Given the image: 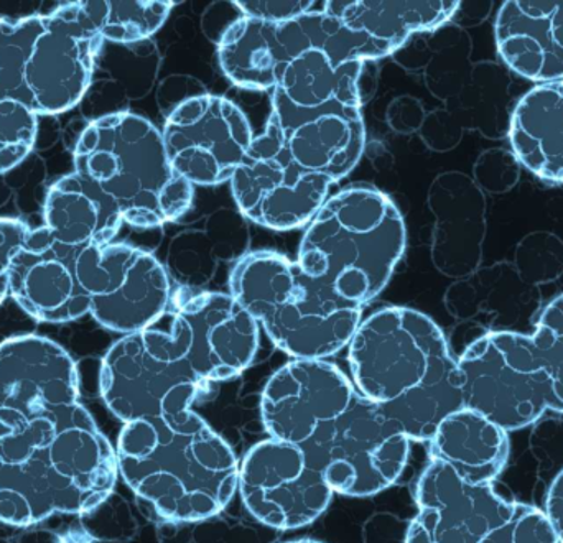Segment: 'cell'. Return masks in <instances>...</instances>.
Segmentation results:
<instances>
[{
	"label": "cell",
	"instance_id": "1",
	"mask_svg": "<svg viewBox=\"0 0 563 543\" xmlns=\"http://www.w3.org/2000/svg\"><path fill=\"white\" fill-rule=\"evenodd\" d=\"M118 455L79 403L0 435V522L29 528L55 514L81 516L108 501Z\"/></svg>",
	"mask_w": 563,
	"mask_h": 543
},
{
	"label": "cell",
	"instance_id": "2",
	"mask_svg": "<svg viewBox=\"0 0 563 543\" xmlns=\"http://www.w3.org/2000/svg\"><path fill=\"white\" fill-rule=\"evenodd\" d=\"M351 380L410 442H430L462 409V376L439 324L407 307H387L361 321L347 344Z\"/></svg>",
	"mask_w": 563,
	"mask_h": 543
},
{
	"label": "cell",
	"instance_id": "3",
	"mask_svg": "<svg viewBox=\"0 0 563 543\" xmlns=\"http://www.w3.org/2000/svg\"><path fill=\"white\" fill-rule=\"evenodd\" d=\"M115 455L129 489L174 524L214 518L238 492L233 448L191 409L125 423Z\"/></svg>",
	"mask_w": 563,
	"mask_h": 543
},
{
	"label": "cell",
	"instance_id": "4",
	"mask_svg": "<svg viewBox=\"0 0 563 543\" xmlns=\"http://www.w3.org/2000/svg\"><path fill=\"white\" fill-rule=\"evenodd\" d=\"M73 164L75 174L95 185L132 228L177 221L194 201V185L172 167L162 132L132 112L92 119L79 134Z\"/></svg>",
	"mask_w": 563,
	"mask_h": 543
},
{
	"label": "cell",
	"instance_id": "5",
	"mask_svg": "<svg viewBox=\"0 0 563 543\" xmlns=\"http://www.w3.org/2000/svg\"><path fill=\"white\" fill-rule=\"evenodd\" d=\"M406 244V223L394 201L374 188L353 187L328 198L314 214L297 264L364 307L389 284Z\"/></svg>",
	"mask_w": 563,
	"mask_h": 543
},
{
	"label": "cell",
	"instance_id": "6",
	"mask_svg": "<svg viewBox=\"0 0 563 543\" xmlns=\"http://www.w3.org/2000/svg\"><path fill=\"white\" fill-rule=\"evenodd\" d=\"M230 293L253 314L269 340L294 359H328L350 344L363 307L311 278L282 254H244Z\"/></svg>",
	"mask_w": 563,
	"mask_h": 543
},
{
	"label": "cell",
	"instance_id": "7",
	"mask_svg": "<svg viewBox=\"0 0 563 543\" xmlns=\"http://www.w3.org/2000/svg\"><path fill=\"white\" fill-rule=\"evenodd\" d=\"M463 407L505 432L534 425L554 410L551 376L531 334L488 331L459 357Z\"/></svg>",
	"mask_w": 563,
	"mask_h": 543
},
{
	"label": "cell",
	"instance_id": "8",
	"mask_svg": "<svg viewBox=\"0 0 563 543\" xmlns=\"http://www.w3.org/2000/svg\"><path fill=\"white\" fill-rule=\"evenodd\" d=\"M201 386L180 340L155 328L115 341L99 373L102 400L124 425L191 409Z\"/></svg>",
	"mask_w": 563,
	"mask_h": 543
},
{
	"label": "cell",
	"instance_id": "9",
	"mask_svg": "<svg viewBox=\"0 0 563 543\" xmlns=\"http://www.w3.org/2000/svg\"><path fill=\"white\" fill-rule=\"evenodd\" d=\"M298 446L333 492L350 498L386 491L402 475L410 453L400 426L360 392L341 415Z\"/></svg>",
	"mask_w": 563,
	"mask_h": 543
},
{
	"label": "cell",
	"instance_id": "10",
	"mask_svg": "<svg viewBox=\"0 0 563 543\" xmlns=\"http://www.w3.org/2000/svg\"><path fill=\"white\" fill-rule=\"evenodd\" d=\"M76 272L89 300V314L122 336L152 328L172 301L165 267L131 244L86 247L76 261Z\"/></svg>",
	"mask_w": 563,
	"mask_h": 543
},
{
	"label": "cell",
	"instance_id": "11",
	"mask_svg": "<svg viewBox=\"0 0 563 543\" xmlns=\"http://www.w3.org/2000/svg\"><path fill=\"white\" fill-rule=\"evenodd\" d=\"M104 40L85 2H68L43 15L23 75L26 106L55 115L78 106L91 88Z\"/></svg>",
	"mask_w": 563,
	"mask_h": 543
},
{
	"label": "cell",
	"instance_id": "12",
	"mask_svg": "<svg viewBox=\"0 0 563 543\" xmlns=\"http://www.w3.org/2000/svg\"><path fill=\"white\" fill-rule=\"evenodd\" d=\"M162 138L181 178L194 187H214L231 180L254 134L240 106L223 96L197 95L172 109Z\"/></svg>",
	"mask_w": 563,
	"mask_h": 543
},
{
	"label": "cell",
	"instance_id": "13",
	"mask_svg": "<svg viewBox=\"0 0 563 543\" xmlns=\"http://www.w3.org/2000/svg\"><path fill=\"white\" fill-rule=\"evenodd\" d=\"M238 492L250 514L276 531H295L317 521L333 498L324 476L294 443L267 439L240 463Z\"/></svg>",
	"mask_w": 563,
	"mask_h": 543
},
{
	"label": "cell",
	"instance_id": "14",
	"mask_svg": "<svg viewBox=\"0 0 563 543\" xmlns=\"http://www.w3.org/2000/svg\"><path fill=\"white\" fill-rule=\"evenodd\" d=\"M230 184L241 213L273 231L308 226L331 187L327 178L298 167L269 131L254 137Z\"/></svg>",
	"mask_w": 563,
	"mask_h": 543
},
{
	"label": "cell",
	"instance_id": "15",
	"mask_svg": "<svg viewBox=\"0 0 563 543\" xmlns=\"http://www.w3.org/2000/svg\"><path fill=\"white\" fill-rule=\"evenodd\" d=\"M260 328L231 293L181 291L168 331L184 344L191 369L207 384L233 379L254 363Z\"/></svg>",
	"mask_w": 563,
	"mask_h": 543
},
{
	"label": "cell",
	"instance_id": "16",
	"mask_svg": "<svg viewBox=\"0 0 563 543\" xmlns=\"http://www.w3.org/2000/svg\"><path fill=\"white\" fill-rule=\"evenodd\" d=\"M76 406L78 369L58 343L38 334L0 343V426L15 430Z\"/></svg>",
	"mask_w": 563,
	"mask_h": 543
},
{
	"label": "cell",
	"instance_id": "17",
	"mask_svg": "<svg viewBox=\"0 0 563 543\" xmlns=\"http://www.w3.org/2000/svg\"><path fill=\"white\" fill-rule=\"evenodd\" d=\"M417 516L406 543H485L511 514L508 501L493 485L463 479L445 463L430 459L416 488Z\"/></svg>",
	"mask_w": 563,
	"mask_h": 543
},
{
	"label": "cell",
	"instance_id": "18",
	"mask_svg": "<svg viewBox=\"0 0 563 543\" xmlns=\"http://www.w3.org/2000/svg\"><path fill=\"white\" fill-rule=\"evenodd\" d=\"M353 380L327 359H294L273 374L261 397L269 439L301 445L356 397Z\"/></svg>",
	"mask_w": 563,
	"mask_h": 543
},
{
	"label": "cell",
	"instance_id": "19",
	"mask_svg": "<svg viewBox=\"0 0 563 543\" xmlns=\"http://www.w3.org/2000/svg\"><path fill=\"white\" fill-rule=\"evenodd\" d=\"M266 131L298 167L327 178L331 185L353 171L366 145V129L357 106L297 108L276 89Z\"/></svg>",
	"mask_w": 563,
	"mask_h": 543
},
{
	"label": "cell",
	"instance_id": "20",
	"mask_svg": "<svg viewBox=\"0 0 563 543\" xmlns=\"http://www.w3.org/2000/svg\"><path fill=\"white\" fill-rule=\"evenodd\" d=\"M82 250L66 246L45 226L30 231L9 267V295L29 317L68 323L89 313L76 261Z\"/></svg>",
	"mask_w": 563,
	"mask_h": 543
},
{
	"label": "cell",
	"instance_id": "21",
	"mask_svg": "<svg viewBox=\"0 0 563 543\" xmlns=\"http://www.w3.org/2000/svg\"><path fill=\"white\" fill-rule=\"evenodd\" d=\"M427 204L435 218L432 253L439 270L455 278L475 274L488 233L486 195L470 175L445 171L430 185Z\"/></svg>",
	"mask_w": 563,
	"mask_h": 543
},
{
	"label": "cell",
	"instance_id": "22",
	"mask_svg": "<svg viewBox=\"0 0 563 543\" xmlns=\"http://www.w3.org/2000/svg\"><path fill=\"white\" fill-rule=\"evenodd\" d=\"M512 78L505 65L478 62L465 88L446 108L427 114L420 134L432 151H453L465 132H479L489 141L508 137L512 114Z\"/></svg>",
	"mask_w": 563,
	"mask_h": 543
},
{
	"label": "cell",
	"instance_id": "23",
	"mask_svg": "<svg viewBox=\"0 0 563 543\" xmlns=\"http://www.w3.org/2000/svg\"><path fill=\"white\" fill-rule=\"evenodd\" d=\"M506 68L539 85L563 81V0H508L495 20Z\"/></svg>",
	"mask_w": 563,
	"mask_h": 543
},
{
	"label": "cell",
	"instance_id": "24",
	"mask_svg": "<svg viewBox=\"0 0 563 543\" xmlns=\"http://www.w3.org/2000/svg\"><path fill=\"white\" fill-rule=\"evenodd\" d=\"M310 49L300 19L269 23L241 15L218 40V62L241 89H276L287 66Z\"/></svg>",
	"mask_w": 563,
	"mask_h": 543
},
{
	"label": "cell",
	"instance_id": "25",
	"mask_svg": "<svg viewBox=\"0 0 563 543\" xmlns=\"http://www.w3.org/2000/svg\"><path fill=\"white\" fill-rule=\"evenodd\" d=\"M508 137L522 168L545 184H563V81L534 86L519 99Z\"/></svg>",
	"mask_w": 563,
	"mask_h": 543
},
{
	"label": "cell",
	"instance_id": "26",
	"mask_svg": "<svg viewBox=\"0 0 563 543\" xmlns=\"http://www.w3.org/2000/svg\"><path fill=\"white\" fill-rule=\"evenodd\" d=\"M509 433L473 410L450 413L430 439V459L445 463L466 481L493 485L508 465Z\"/></svg>",
	"mask_w": 563,
	"mask_h": 543
},
{
	"label": "cell",
	"instance_id": "27",
	"mask_svg": "<svg viewBox=\"0 0 563 543\" xmlns=\"http://www.w3.org/2000/svg\"><path fill=\"white\" fill-rule=\"evenodd\" d=\"M43 220L56 241L75 250L112 243L124 224L114 204L75 171L49 188Z\"/></svg>",
	"mask_w": 563,
	"mask_h": 543
},
{
	"label": "cell",
	"instance_id": "28",
	"mask_svg": "<svg viewBox=\"0 0 563 543\" xmlns=\"http://www.w3.org/2000/svg\"><path fill=\"white\" fill-rule=\"evenodd\" d=\"M456 0L423 2H367V0H331L323 2V12L336 16L353 32L383 46L389 55L409 42L416 33L435 32L455 19Z\"/></svg>",
	"mask_w": 563,
	"mask_h": 543
},
{
	"label": "cell",
	"instance_id": "29",
	"mask_svg": "<svg viewBox=\"0 0 563 543\" xmlns=\"http://www.w3.org/2000/svg\"><path fill=\"white\" fill-rule=\"evenodd\" d=\"M541 303L538 288L525 284L512 263H498L478 269L449 290V308L460 320L493 314L496 331H512L529 320Z\"/></svg>",
	"mask_w": 563,
	"mask_h": 543
},
{
	"label": "cell",
	"instance_id": "30",
	"mask_svg": "<svg viewBox=\"0 0 563 543\" xmlns=\"http://www.w3.org/2000/svg\"><path fill=\"white\" fill-rule=\"evenodd\" d=\"M363 66V63L338 66L320 49L310 48L287 66L276 91L297 108L328 104L361 108Z\"/></svg>",
	"mask_w": 563,
	"mask_h": 543
},
{
	"label": "cell",
	"instance_id": "31",
	"mask_svg": "<svg viewBox=\"0 0 563 543\" xmlns=\"http://www.w3.org/2000/svg\"><path fill=\"white\" fill-rule=\"evenodd\" d=\"M177 2H85L104 43L132 45L164 26Z\"/></svg>",
	"mask_w": 563,
	"mask_h": 543
},
{
	"label": "cell",
	"instance_id": "32",
	"mask_svg": "<svg viewBox=\"0 0 563 543\" xmlns=\"http://www.w3.org/2000/svg\"><path fill=\"white\" fill-rule=\"evenodd\" d=\"M301 26L307 33L310 48L320 49L334 65L366 63L384 58L389 53L367 38L363 33L347 29L341 20L323 10H311L300 16Z\"/></svg>",
	"mask_w": 563,
	"mask_h": 543
},
{
	"label": "cell",
	"instance_id": "33",
	"mask_svg": "<svg viewBox=\"0 0 563 543\" xmlns=\"http://www.w3.org/2000/svg\"><path fill=\"white\" fill-rule=\"evenodd\" d=\"M42 25L43 15L0 19V99H16L26 104L23 75Z\"/></svg>",
	"mask_w": 563,
	"mask_h": 543
},
{
	"label": "cell",
	"instance_id": "34",
	"mask_svg": "<svg viewBox=\"0 0 563 543\" xmlns=\"http://www.w3.org/2000/svg\"><path fill=\"white\" fill-rule=\"evenodd\" d=\"M512 266L531 287L558 281L563 275V241L551 231L529 233L516 246Z\"/></svg>",
	"mask_w": 563,
	"mask_h": 543
},
{
	"label": "cell",
	"instance_id": "35",
	"mask_svg": "<svg viewBox=\"0 0 563 543\" xmlns=\"http://www.w3.org/2000/svg\"><path fill=\"white\" fill-rule=\"evenodd\" d=\"M38 138V115L16 99H0V175L25 160Z\"/></svg>",
	"mask_w": 563,
	"mask_h": 543
},
{
	"label": "cell",
	"instance_id": "36",
	"mask_svg": "<svg viewBox=\"0 0 563 543\" xmlns=\"http://www.w3.org/2000/svg\"><path fill=\"white\" fill-rule=\"evenodd\" d=\"M554 389V410L563 413V293L542 310L531 334Z\"/></svg>",
	"mask_w": 563,
	"mask_h": 543
},
{
	"label": "cell",
	"instance_id": "37",
	"mask_svg": "<svg viewBox=\"0 0 563 543\" xmlns=\"http://www.w3.org/2000/svg\"><path fill=\"white\" fill-rule=\"evenodd\" d=\"M485 543H559L541 509L516 502L511 514L488 535Z\"/></svg>",
	"mask_w": 563,
	"mask_h": 543
},
{
	"label": "cell",
	"instance_id": "38",
	"mask_svg": "<svg viewBox=\"0 0 563 543\" xmlns=\"http://www.w3.org/2000/svg\"><path fill=\"white\" fill-rule=\"evenodd\" d=\"M522 167L508 148H486L473 165V181L483 193L505 195L521 180Z\"/></svg>",
	"mask_w": 563,
	"mask_h": 543
},
{
	"label": "cell",
	"instance_id": "39",
	"mask_svg": "<svg viewBox=\"0 0 563 543\" xmlns=\"http://www.w3.org/2000/svg\"><path fill=\"white\" fill-rule=\"evenodd\" d=\"M247 19L269 23H287L311 12L313 0H238L231 2Z\"/></svg>",
	"mask_w": 563,
	"mask_h": 543
},
{
	"label": "cell",
	"instance_id": "40",
	"mask_svg": "<svg viewBox=\"0 0 563 543\" xmlns=\"http://www.w3.org/2000/svg\"><path fill=\"white\" fill-rule=\"evenodd\" d=\"M30 228L15 218H0V303L9 295V267L16 251L23 246Z\"/></svg>",
	"mask_w": 563,
	"mask_h": 543
},
{
	"label": "cell",
	"instance_id": "41",
	"mask_svg": "<svg viewBox=\"0 0 563 543\" xmlns=\"http://www.w3.org/2000/svg\"><path fill=\"white\" fill-rule=\"evenodd\" d=\"M544 512L558 535L559 543H563V469L549 488Z\"/></svg>",
	"mask_w": 563,
	"mask_h": 543
},
{
	"label": "cell",
	"instance_id": "42",
	"mask_svg": "<svg viewBox=\"0 0 563 543\" xmlns=\"http://www.w3.org/2000/svg\"><path fill=\"white\" fill-rule=\"evenodd\" d=\"M493 7H495V2H492V0H486V2H460L459 12L455 15V19L460 16V29L465 30L468 26H476L485 22L492 15Z\"/></svg>",
	"mask_w": 563,
	"mask_h": 543
},
{
	"label": "cell",
	"instance_id": "43",
	"mask_svg": "<svg viewBox=\"0 0 563 543\" xmlns=\"http://www.w3.org/2000/svg\"><path fill=\"white\" fill-rule=\"evenodd\" d=\"M285 543H323V542L313 541V539H298V541H290V542H285Z\"/></svg>",
	"mask_w": 563,
	"mask_h": 543
}]
</instances>
